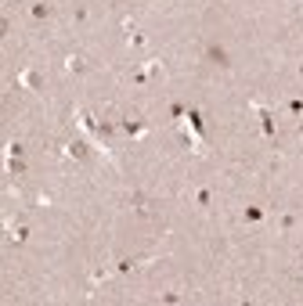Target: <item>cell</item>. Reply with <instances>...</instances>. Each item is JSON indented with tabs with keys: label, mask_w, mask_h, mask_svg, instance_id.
<instances>
[{
	"label": "cell",
	"mask_w": 303,
	"mask_h": 306,
	"mask_svg": "<svg viewBox=\"0 0 303 306\" xmlns=\"http://www.w3.org/2000/svg\"><path fill=\"white\" fill-rule=\"evenodd\" d=\"M144 76H152V79H163V65H159L156 58H152V62L144 65Z\"/></svg>",
	"instance_id": "3"
},
{
	"label": "cell",
	"mask_w": 303,
	"mask_h": 306,
	"mask_svg": "<svg viewBox=\"0 0 303 306\" xmlns=\"http://www.w3.org/2000/svg\"><path fill=\"white\" fill-rule=\"evenodd\" d=\"M65 69H69V72H72V76H80V72H83V69H87V62H83V58H80V54H72V58H65Z\"/></svg>",
	"instance_id": "2"
},
{
	"label": "cell",
	"mask_w": 303,
	"mask_h": 306,
	"mask_svg": "<svg viewBox=\"0 0 303 306\" xmlns=\"http://www.w3.org/2000/svg\"><path fill=\"white\" fill-rule=\"evenodd\" d=\"M18 87L36 90V87H40V72H36V69H22V72H18Z\"/></svg>",
	"instance_id": "1"
},
{
	"label": "cell",
	"mask_w": 303,
	"mask_h": 306,
	"mask_svg": "<svg viewBox=\"0 0 303 306\" xmlns=\"http://www.w3.org/2000/svg\"><path fill=\"white\" fill-rule=\"evenodd\" d=\"M11 241H22L26 238V227H18V223H11V234H8Z\"/></svg>",
	"instance_id": "5"
},
{
	"label": "cell",
	"mask_w": 303,
	"mask_h": 306,
	"mask_svg": "<svg viewBox=\"0 0 303 306\" xmlns=\"http://www.w3.org/2000/svg\"><path fill=\"white\" fill-rule=\"evenodd\" d=\"M126 40H130V47H144V36H141V33H130Z\"/></svg>",
	"instance_id": "6"
},
{
	"label": "cell",
	"mask_w": 303,
	"mask_h": 306,
	"mask_svg": "<svg viewBox=\"0 0 303 306\" xmlns=\"http://www.w3.org/2000/svg\"><path fill=\"white\" fill-rule=\"evenodd\" d=\"M292 220H296L292 213H281V216H278V227H281V231H289V227H292Z\"/></svg>",
	"instance_id": "4"
}]
</instances>
